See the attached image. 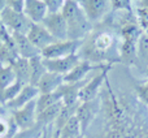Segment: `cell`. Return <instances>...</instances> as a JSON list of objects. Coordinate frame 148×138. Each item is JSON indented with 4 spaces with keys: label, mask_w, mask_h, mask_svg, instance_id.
<instances>
[{
    "label": "cell",
    "mask_w": 148,
    "mask_h": 138,
    "mask_svg": "<svg viewBox=\"0 0 148 138\" xmlns=\"http://www.w3.org/2000/svg\"><path fill=\"white\" fill-rule=\"evenodd\" d=\"M7 5V0H0V12H1V9Z\"/></svg>",
    "instance_id": "e575fe53"
},
{
    "label": "cell",
    "mask_w": 148,
    "mask_h": 138,
    "mask_svg": "<svg viewBox=\"0 0 148 138\" xmlns=\"http://www.w3.org/2000/svg\"><path fill=\"white\" fill-rule=\"evenodd\" d=\"M88 21L95 25L100 23L110 12V0H77Z\"/></svg>",
    "instance_id": "277c9868"
},
{
    "label": "cell",
    "mask_w": 148,
    "mask_h": 138,
    "mask_svg": "<svg viewBox=\"0 0 148 138\" xmlns=\"http://www.w3.org/2000/svg\"><path fill=\"white\" fill-rule=\"evenodd\" d=\"M16 76V81L22 85H30V63L27 59L17 57L10 64Z\"/></svg>",
    "instance_id": "ac0fdd59"
},
{
    "label": "cell",
    "mask_w": 148,
    "mask_h": 138,
    "mask_svg": "<svg viewBox=\"0 0 148 138\" xmlns=\"http://www.w3.org/2000/svg\"><path fill=\"white\" fill-rule=\"evenodd\" d=\"M39 95V90L36 86H33V85H25V86L21 89V91L17 94V97L13 100H10L9 103L4 106L7 108V111H16L18 108L23 107L25 104H27L29 102L36 99Z\"/></svg>",
    "instance_id": "4fadbf2b"
},
{
    "label": "cell",
    "mask_w": 148,
    "mask_h": 138,
    "mask_svg": "<svg viewBox=\"0 0 148 138\" xmlns=\"http://www.w3.org/2000/svg\"><path fill=\"white\" fill-rule=\"evenodd\" d=\"M62 83H64V76L47 70V73L40 78L36 87L39 90V94H49V92L57 91Z\"/></svg>",
    "instance_id": "2e32d148"
},
{
    "label": "cell",
    "mask_w": 148,
    "mask_h": 138,
    "mask_svg": "<svg viewBox=\"0 0 148 138\" xmlns=\"http://www.w3.org/2000/svg\"><path fill=\"white\" fill-rule=\"evenodd\" d=\"M79 61H81V57H79L78 54L70 55V56L66 57H61V59H43L44 67L47 68V70L59 73L61 76L68 74Z\"/></svg>",
    "instance_id": "8fae6325"
},
{
    "label": "cell",
    "mask_w": 148,
    "mask_h": 138,
    "mask_svg": "<svg viewBox=\"0 0 148 138\" xmlns=\"http://www.w3.org/2000/svg\"><path fill=\"white\" fill-rule=\"evenodd\" d=\"M121 42L109 30H94L82 42L78 55L92 64H109L120 61Z\"/></svg>",
    "instance_id": "6da1fadb"
},
{
    "label": "cell",
    "mask_w": 148,
    "mask_h": 138,
    "mask_svg": "<svg viewBox=\"0 0 148 138\" xmlns=\"http://www.w3.org/2000/svg\"><path fill=\"white\" fill-rule=\"evenodd\" d=\"M29 63H30V85L38 86L40 78L47 73V68L44 67L43 57L35 56L29 60Z\"/></svg>",
    "instance_id": "44dd1931"
},
{
    "label": "cell",
    "mask_w": 148,
    "mask_h": 138,
    "mask_svg": "<svg viewBox=\"0 0 148 138\" xmlns=\"http://www.w3.org/2000/svg\"><path fill=\"white\" fill-rule=\"evenodd\" d=\"M23 4H25V0H7V5H5V7H9L14 10L22 12Z\"/></svg>",
    "instance_id": "4dcf8cb0"
},
{
    "label": "cell",
    "mask_w": 148,
    "mask_h": 138,
    "mask_svg": "<svg viewBox=\"0 0 148 138\" xmlns=\"http://www.w3.org/2000/svg\"><path fill=\"white\" fill-rule=\"evenodd\" d=\"M83 41H56L44 50H42L40 56L43 59H61L70 55L78 54Z\"/></svg>",
    "instance_id": "5b68a950"
},
{
    "label": "cell",
    "mask_w": 148,
    "mask_h": 138,
    "mask_svg": "<svg viewBox=\"0 0 148 138\" xmlns=\"http://www.w3.org/2000/svg\"><path fill=\"white\" fill-rule=\"evenodd\" d=\"M22 12L33 23H40L48 14L47 5L43 0H25Z\"/></svg>",
    "instance_id": "5bb4252c"
},
{
    "label": "cell",
    "mask_w": 148,
    "mask_h": 138,
    "mask_svg": "<svg viewBox=\"0 0 148 138\" xmlns=\"http://www.w3.org/2000/svg\"><path fill=\"white\" fill-rule=\"evenodd\" d=\"M29 38V41L34 44L38 50H44L46 47H48L49 44H52L53 42H56V39L46 30L42 23H33L29 30V33L26 34Z\"/></svg>",
    "instance_id": "7c38bea8"
},
{
    "label": "cell",
    "mask_w": 148,
    "mask_h": 138,
    "mask_svg": "<svg viewBox=\"0 0 148 138\" xmlns=\"http://www.w3.org/2000/svg\"><path fill=\"white\" fill-rule=\"evenodd\" d=\"M112 12L134 13V0H110Z\"/></svg>",
    "instance_id": "484cf974"
},
{
    "label": "cell",
    "mask_w": 148,
    "mask_h": 138,
    "mask_svg": "<svg viewBox=\"0 0 148 138\" xmlns=\"http://www.w3.org/2000/svg\"><path fill=\"white\" fill-rule=\"evenodd\" d=\"M25 86V85L20 83V82L16 81L14 83H12L10 86L5 87L4 90H1L0 91V104L5 106L7 103H9L10 100H13L16 97H17V94L21 91V89Z\"/></svg>",
    "instance_id": "cb8c5ba5"
},
{
    "label": "cell",
    "mask_w": 148,
    "mask_h": 138,
    "mask_svg": "<svg viewBox=\"0 0 148 138\" xmlns=\"http://www.w3.org/2000/svg\"><path fill=\"white\" fill-rule=\"evenodd\" d=\"M40 23L56 41H66L68 39L66 21L61 12L48 13Z\"/></svg>",
    "instance_id": "8992f818"
},
{
    "label": "cell",
    "mask_w": 148,
    "mask_h": 138,
    "mask_svg": "<svg viewBox=\"0 0 148 138\" xmlns=\"http://www.w3.org/2000/svg\"><path fill=\"white\" fill-rule=\"evenodd\" d=\"M36 99L29 102L23 107L13 111L12 116L14 119L16 124L18 125L20 130H26L36 126Z\"/></svg>",
    "instance_id": "52a82bcc"
},
{
    "label": "cell",
    "mask_w": 148,
    "mask_h": 138,
    "mask_svg": "<svg viewBox=\"0 0 148 138\" xmlns=\"http://www.w3.org/2000/svg\"><path fill=\"white\" fill-rule=\"evenodd\" d=\"M0 18H1V23L9 33H21V34H27L30 30L31 22L27 17L25 16L23 12H18L9 7H4L0 12Z\"/></svg>",
    "instance_id": "3957f363"
},
{
    "label": "cell",
    "mask_w": 148,
    "mask_h": 138,
    "mask_svg": "<svg viewBox=\"0 0 148 138\" xmlns=\"http://www.w3.org/2000/svg\"><path fill=\"white\" fill-rule=\"evenodd\" d=\"M139 1H142V0H134V3H136V4H138Z\"/></svg>",
    "instance_id": "8d00e7d4"
},
{
    "label": "cell",
    "mask_w": 148,
    "mask_h": 138,
    "mask_svg": "<svg viewBox=\"0 0 148 138\" xmlns=\"http://www.w3.org/2000/svg\"><path fill=\"white\" fill-rule=\"evenodd\" d=\"M136 67L146 73L148 68V33H143L136 42Z\"/></svg>",
    "instance_id": "d6986e66"
},
{
    "label": "cell",
    "mask_w": 148,
    "mask_h": 138,
    "mask_svg": "<svg viewBox=\"0 0 148 138\" xmlns=\"http://www.w3.org/2000/svg\"><path fill=\"white\" fill-rule=\"evenodd\" d=\"M62 106H64V103L59 102V103H56V104H53V106H51V107L38 112V115H36V125L40 126V128H46V126H48V125H53L57 116H59V113H60V111H61Z\"/></svg>",
    "instance_id": "e0dca14e"
},
{
    "label": "cell",
    "mask_w": 148,
    "mask_h": 138,
    "mask_svg": "<svg viewBox=\"0 0 148 138\" xmlns=\"http://www.w3.org/2000/svg\"><path fill=\"white\" fill-rule=\"evenodd\" d=\"M16 82L14 72L10 65L0 64V91Z\"/></svg>",
    "instance_id": "d4e9b609"
},
{
    "label": "cell",
    "mask_w": 148,
    "mask_h": 138,
    "mask_svg": "<svg viewBox=\"0 0 148 138\" xmlns=\"http://www.w3.org/2000/svg\"><path fill=\"white\" fill-rule=\"evenodd\" d=\"M59 102H62L61 94L59 91L49 92V94H39L36 98V112H40Z\"/></svg>",
    "instance_id": "603a6c76"
},
{
    "label": "cell",
    "mask_w": 148,
    "mask_h": 138,
    "mask_svg": "<svg viewBox=\"0 0 148 138\" xmlns=\"http://www.w3.org/2000/svg\"><path fill=\"white\" fill-rule=\"evenodd\" d=\"M97 111H99V103H97V98L90 102H79V106L77 108L75 117L78 119L79 124H81L82 133H86L88 126L94 121L95 116H96Z\"/></svg>",
    "instance_id": "30bf717a"
},
{
    "label": "cell",
    "mask_w": 148,
    "mask_h": 138,
    "mask_svg": "<svg viewBox=\"0 0 148 138\" xmlns=\"http://www.w3.org/2000/svg\"><path fill=\"white\" fill-rule=\"evenodd\" d=\"M138 7H142V8H146L148 9V0H142V1L138 3Z\"/></svg>",
    "instance_id": "d6a6232c"
},
{
    "label": "cell",
    "mask_w": 148,
    "mask_h": 138,
    "mask_svg": "<svg viewBox=\"0 0 148 138\" xmlns=\"http://www.w3.org/2000/svg\"><path fill=\"white\" fill-rule=\"evenodd\" d=\"M120 61L127 65H136V43L121 39Z\"/></svg>",
    "instance_id": "ffe728a7"
},
{
    "label": "cell",
    "mask_w": 148,
    "mask_h": 138,
    "mask_svg": "<svg viewBox=\"0 0 148 138\" xmlns=\"http://www.w3.org/2000/svg\"><path fill=\"white\" fill-rule=\"evenodd\" d=\"M12 37H13V39H14L18 55H20L21 57L30 60L35 56H40V50H38L30 41H29L26 34L12 33Z\"/></svg>",
    "instance_id": "9a60e30c"
},
{
    "label": "cell",
    "mask_w": 148,
    "mask_h": 138,
    "mask_svg": "<svg viewBox=\"0 0 148 138\" xmlns=\"http://www.w3.org/2000/svg\"><path fill=\"white\" fill-rule=\"evenodd\" d=\"M60 138H83L84 134L82 133L81 124L78 119L73 116L61 129H60Z\"/></svg>",
    "instance_id": "7402d4cb"
},
{
    "label": "cell",
    "mask_w": 148,
    "mask_h": 138,
    "mask_svg": "<svg viewBox=\"0 0 148 138\" xmlns=\"http://www.w3.org/2000/svg\"><path fill=\"white\" fill-rule=\"evenodd\" d=\"M3 28V23H1V18H0V29Z\"/></svg>",
    "instance_id": "d590c367"
},
{
    "label": "cell",
    "mask_w": 148,
    "mask_h": 138,
    "mask_svg": "<svg viewBox=\"0 0 148 138\" xmlns=\"http://www.w3.org/2000/svg\"><path fill=\"white\" fill-rule=\"evenodd\" d=\"M61 13L66 21L68 39L70 41H84L94 29V25L88 21L79 4L74 0L65 1Z\"/></svg>",
    "instance_id": "7a4b0ae2"
},
{
    "label": "cell",
    "mask_w": 148,
    "mask_h": 138,
    "mask_svg": "<svg viewBox=\"0 0 148 138\" xmlns=\"http://www.w3.org/2000/svg\"><path fill=\"white\" fill-rule=\"evenodd\" d=\"M109 64H92L91 61L87 60H82L74 67L68 74L64 76V82L66 83H74V82H82L86 79L88 73L94 70H101Z\"/></svg>",
    "instance_id": "9c48e42d"
},
{
    "label": "cell",
    "mask_w": 148,
    "mask_h": 138,
    "mask_svg": "<svg viewBox=\"0 0 148 138\" xmlns=\"http://www.w3.org/2000/svg\"><path fill=\"white\" fill-rule=\"evenodd\" d=\"M9 134V120L0 116V138H8Z\"/></svg>",
    "instance_id": "f546056e"
},
{
    "label": "cell",
    "mask_w": 148,
    "mask_h": 138,
    "mask_svg": "<svg viewBox=\"0 0 148 138\" xmlns=\"http://www.w3.org/2000/svg\"><path fill=\"white\" fill-rule=\"evenodd\" d=\"M138 94H139V97H140V99L143 100L146 104H148V81L143 86H140L138 89Z\"/></svg>",
    "instance_id": "1f68e13d"
},
{
    "label": "cell",
    "mask_w": 148,
    "mask_h": 138,
    "mask_svg": "<svg viewBox=\"0 0 148 138\" xmlns=\"http://www.w3.org/2000/svg\"><path fill=\"white\" fill-rule=\"evenodd\" d=\"M42 129L43 128H40V126H34V128H31V129H26V130H20L16 136H13L12 138H38V136L40 134V132H42Z\"/></svg>",
    "instance_id": "83f0119b"
},
{
    "label": "cell",
    "mask_w": 148,
    "mask_h": 138,
    "mask_svg": "<svg viewBox=\"0 0 148 138\" xmlns=\"http://www.w3.org/2000/svg\"><path fill=\"white\" fill-rule=\"evenodd\" d=\"M110 68H112V65H108L104 69H101L96 76L92 77L91 79L86 81V83L83 85V87L79 91V102H90V100L96 99L103 82L107 81V74Z\"/></svg>",
    "instance_id": "ba28073f"
},
{
    "label": "cell",
    "mask_w": 148,
    "mask_h": 138,
    "mask_svg": "<svg viewBox=\"0 0 148 138\" xmlns=\"http://www.w3.org/2000/svg\"><path fill=\"white\" fill-rule=\"evenodd\" d=\"M146 73H147V74H148V68H147V72H146Z\"/></svg>",
    "instance_id": "74e56055"
},
{
    "label": "cell",
    "mask_w": 148,
    "mask_h": 138,
    "mask_svg": "<svg viewBox=\"0 0 148 138\" xmlns=\"http://www.w3.org/2000/svg\"><path fill=\"white\" fill-rule=\"evenodd\" d=\"M7 112H8V111H7V108H5L3 104H0V116H1V117H3V116H4V115H7Z\"/></svg>",
    "instance_id": "836d02e7"
},
{
    "label": "cell",
    "mask_w": 148,
    "mask_h": 138,
    "mask_svg": "<svg viewBox=\"0 0 148 138\" xmlns=\"http://www.w3.org/2000/svg\"><path fill=\"white\" fill-rule=\"evenodd\" d=\"M43 1L47 5L48 13H56V12H61L66 0H43Z\"/></svg>",
    "instance_id": "f1b7e54d"
},
{
    "label": "cell",
    "mask_w": 148,
    "mask_h": 138,
    "mask_svg": "<svg viewBox=\"0 0 148 138\" xmlns=\"http://www.w3.org/2000/svg\"><path fill=\"white\" fill-rule=\"evenodd\" d=\"M134 17L136 23L142 29L143 33H148V9L142 7H136L134 9Z\"/></svg>",
    "instance_id": "4316f807"
}]
</instances>
